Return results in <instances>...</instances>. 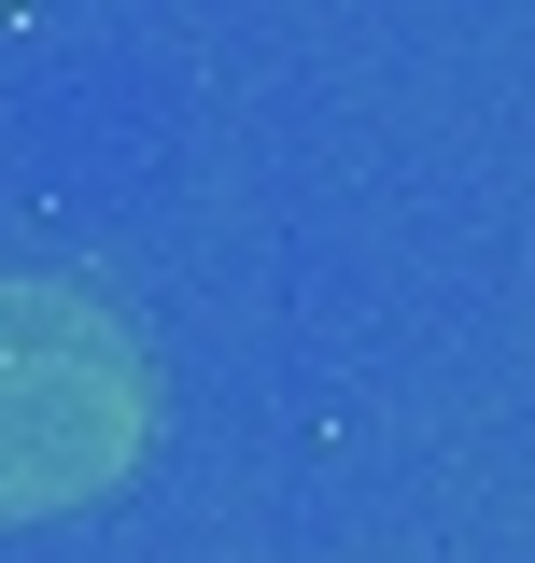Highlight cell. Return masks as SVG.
<instances>
[{"label": "cell", "mask_w": 535, "mask_h": 563, "mask_svg": "<svg viewBox=\"0 0 535 563\" xmlns=\"http://www.w3.org/2000/svg\"><path fill=\"white\" fill-rule=\"evenodd\" d=\"M141 451V352L85 282L0 268V521L85 507Z\"/></svg>", "instance_id": "6da1fadb"}]
</instances>
